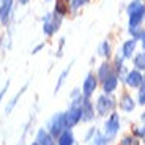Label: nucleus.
<instances>
[{
    "mask_svg": "<svg viewBox=\"0 0 145 145\" xmlns=\"http://www.w3.org/2000/svg\"><path fill=\"white\" fill-rule=\"evenodd\" d=\"M57 29H58L57 22H51V19L47 18L46 22H44V25H43V32L46 33V35H52V33H54Z\"/></svg>",
    "mask_w": 145,
    "mask_h": 145,
    "instance_id": "16",
    "label": "nucleus"
},
{
    "mask_svg": "<svg viewBox=\"0 0 145 145\" xmlns=\"http://www.w3.org/2000/svg\"><path fill=\"white\" fill-rule=\"evenodd\" d=\"M117 84H118V79H117L115 74H109L107 79L103 80V88H104L106 93H112L117 88Z\"/></svg>",
    "mask_w": 145,
    "mask_h": 145,
    "instance_id": "10",
    "label": "nucleus"
},
{
    "mask_svg": "<svg viewBox=\"0 0 145 145\" xmlns=\"http://www.w3.org/2000/svg\"><path fill=\"white\" fill-rule=\"evenodd\" d=\"M19 2H21L22 5H25V3H29V0H19Z\"/></svg>",
    "mask_w": 145,
    "mask_h": 145,
    "instance_id": "28",
    "label": "nucleus"
},
{
    "mask_svg": "<svg viewBox=\"0 0 145 145\" xmlns=\"http://www.w3.org/2000/svg\"><path fill=\"white\" fill-rule=\"evenodd\" d=\"M74 144V136H72V133L69 129L63 131L62 134H60V137H58V145H72Z\"/></svg>",
    "mask_w": 145,
    "mask_h": 145,
    "instance_id": "13",
    "label": "nucleus"
},
{
    "mask_svg": "<svg viewBox=\"0 0 145 145\" xmlns=\"http://www.w3.org/2000/svg\"><path fill=\"white\" fill-rule=\"evenodd\" d=\"M139 103H140V104H145V84L142 85L140 90H139Z\"/></svg>",
    "mask_w": 145,
    "mask_h": 145,
    "instance_id": "23",
    "label": "nucleus"
},
{
    "mask_svg": "<svg viewBox=\"0 0 145 145\" xmlns=\"http://www.w3.org/2000/svg\"><path fill=\"white\" fill-rule=\"evenodd\" d=\"M125 79H126V84L129 85V87H134V88L139 87V85L144 82V76H142L137 69H134V71H129V72L126 74V77H125Z\"/></svg>",
    "mask_w": 145,
    "mask_h": 145,
    "instance_id": "8",
    "label": "nucleus"
},
{
    "mask_svg": "<svg viewBox=\"0 0 145 145\" xmlns=\"http://www.w3.org/2000/svg\"><path fill=\"white\" fill-rule=\"evenodd\" d=\"M25 88H27V85H24V87L21 88V90L18 91V93L14 95V96H13V98L10 99V103H8V106H7V109H5V114H10L11 110H13V107H14L16 106V103L19 101V98H21L22 95H24V91H25Z\"/></svg>",
    "mask_w": 145,
    "mask_h": 145,
    "instance_id": "14",
    "label": "nucleus"
},
{
    "mask_svg": "<svg viewBox=\"0 0 145 145\" xmlns=\"http://www.w3.org/2000/svg\"><path fill=\"white\" fill-rule=\"evenodd\" d=\"M134 99L131 98L129 95H123V98L120 99V107L123 109L125 112H131V110H134Z\"/></svg>",
    "mask_w": 145,
    "mask_h": 145,
    "instance_id": "11",
    "label": "nucleus"
},
{
    "mask_svg": "<svg viewBox=\"0 0 145 145\" xmlns=\"http://www.w3.org/2000/svg\"><path fill=\"white\" fill-rule=\"evenodd\" d=\"M114 103L110 98H107L106 95H103V96H99L98 98V103H96V110H98L99 115H106V114L112 109Z\"/></svg>",
    "mask_w": 145,
    "mask_h": 145,
    "instance_id": "6",
    "label": "nucleus"
},
{
    "mask_svg": "<svg viewBox=\"0 0 145 145\" xmlns=\"http://www.w3.org/2000/svg\"><path fill=\"white\" fill-rule=\"evenodd\" d=\"M66 128V121H65V114H55L49 121V133L52 134V137H60L63 131Z\"/></svg>",
    "mask_w": 145,
    "mask_h": 145,
    "instance_id": "3",
    "label": "nucleus"
},
{
    "mask_svg": "<svg viewBox=\"0 0 145 145\" xmlns=\"http://www.w3.org/2000/svg\"><path fill=\"white\" fill-rule=\"evenodd\" d=\"M55 13L60 16L66 14V3L65 0H57V5H55Z\"/></svg>",
    "mask_w": 145,
    "mask_h": 145,
    "instance_id": "20",
    "label": "nucleus"
},
{
    "mask_svg": "<svg viewBox=\"0 0 145 145\" xmlns=\"http://www.w3.org/2000/svg\"><path fill=\"white\" fill-rule=\"evenodd\" d=\"M32 145H40V144H38V142H33V144Z\"/></svg>",
    "mask_w": 145,
    "mask_h": 145,
    "instance_id": "30",
    "label": "nucleus"
},
{
    "mask_svg": "<svg viewBox=\"0 0 145 145\" xmlns=\"http://www.w3.org/2000/svg\"><path fill=\"white\" fill-rule=\"evenodd\" d=\"M134 65L137 66L139 69H145V52H142V54L136 55V58H134Z\"/></svg>",
    "mask_w": 145,
    "mask_h": 145,
    "instance_id": "19",
    "label": "nucleus"
},
{
    "mask_svg": "<svg viewBox=\"0 0 145 145\" xmlns=\"http://www.w3.org/2000/svg\"><path fill=\"white\" fill-rule=\"evenodd\" d=\"M118 128H120V117H118V114L114 112L112 115L107 118V121H106V128H104L106 137H107V139L115 137V134H117V131H118Z\"/></svg>",
    "mask_w": 145,
    "mask_h": 145,
    "instance_id": "4",
    "label": "nucleus"
},
{
    "mask_svg": "<svg viewBox=\"0 0 145 145\" xmlns=\"http://www.w3.org/2000/svg\"><path fill=\"white\" fill-rule=\"evenodd\" d=\"M69 69H71V65H69L66 69H63V71H62V74H60V77H58V82H57V85H55V93H57V91L60 90V87L63 85V82H65V77H66V74L69 72Z\"/></svg>",
    "mask_w": 145,
    "mask_h": 145,
    "instance_id": "18",
    "label": "nucleus"
},
{
    "mask_svg": "<svg viewBox=\"0 0 145 145\" xmlns=\"http://www.w3.org/2000/svg\"><path fill=\"white\" fill-rule=\"evenodd\" d=\"M140 38H142V44H144V47H145V32L142 33V36H140Z\"/></svg>",
    "mask_w": 145,
    "mask_h": 145,
    "instance_id": "27",
    "label": "nucleus"
},
{
    "mask_svg": "<svg viewBox=\"0 0 145 145\" xmlns=\"http://www.w3.org/2000/svg\"><path fill=\"white\" fill-rule=\"evenodd\" d=\"M11 7H13V0H3V3H2V7H0V19H2L3 22L8 21Z\"/></svg>",
    "mask_w": 145,
    "mask_h": 145,
    "instance_id": "12",
    "label": "nucleus"
},
{
    "mask_svg": "<svg viewBox=\"0 0 145 145\" xmlns=\"http://www.w3.org/2000/svg\"><path fill=\"white\" fill-rule=\"evenodd\" d=\"M109 74H110V66H109L107 63H103L101 68H99V71H98V77L101 80H106Z\"/></svg>",
    "mask_w": 145,
    "mask_h": 145,
    "instance_id": "17",
    "label": "nucleus"
},
{
    "mask_svg": "<svg viewBox=\"0 0 145 145\" xmlns=\"http://www.w3.org/2000/svg\"><path fill=\"white\" fill-rule=\"evenodd\" d=\"M96 84H98V80H96V77L93 76V74H88L87 77H85V80H84V87H82V93L84 96H90L91 93L95 91V88H96Z\"/></svg>",
    "mask_w": 145,
    "mask_h": 145,
    "instance_id": "7",
    "label": "nucleus"
},
{
    "mask_svg": "<svg viewBox=\"0 0 145 145\" xmlns=\"http://www.w3.org/2000/svg\"><path fill=\"white\" fill-rule=\"evenodd\" d=\"M136 134L140 136V137H145V126H142V129H136Z\"/></svg>",
    "mask_w": 145,
    "mask_h": 145,
    "instance_id": "25",
    "label": "nucleus"
},
{
    "mask_svg": "<svg viewBox=\"0 0 145 145\" xmlns=\"http://www.w3.org/2000/svg\"><path fill=\"white\" fill-rule=\"evenodd\" d=\"M80 99L82 96L77 99H74V103L71 104L69 110L65 114V121H66V128H72L76 126L79 123L80 120H82V110H80Z\"/></svg>",
    "mask_w": 145,
    "mask_h": 145,
    "instance_id": "1",
    "label": "nucleus"
},
{
    "mask_svg": "<svg viewBox=\"0 0 145 145\" xmlns=\"http://www.w3.org/2000/svg\"><path fill=\"white\" fill-rule=\"evenodd\" d=\"M84 3H87V0H71V7L76 10V8H79L80 5H84Z\"/></svg>",
    "mask_w": 145,
    "mask_h": 145,
    "instance_id": "24",
    "label": "nucleus"
},
{
    "mask_svg": "<svg viewBox=\"0 0 145 145\" xmlns=\"http://www.w3.org/2000/svg\"><path fill=\"white\" fill-rule=\"evenodd\" d=\"M36 142L40 145H54V137H52L51 133H47L46 129H38L36 133Z\"/></svg>",
    "mask_w": 145,
    "mask_h": 145,
    "instance_id": "9",
    "label": "nucleus"
},
{
    "mask_svg": "<svg viewBox=\"0 0 145 145\" xmlns=\"http://www.w3.org/2000/svg\"><path fill=\"white\" fill-rule=\"evenodd\" d=\"M136 49V40H128L126 43L123 44V49H121V52H123V57H131L133 55V52H134Z\"/></svg>",
    "mask_w": 145,
    "mask_h": 145,
    "instance_id": "15",
    "label": "nucleus"
},
{
    "mask_svg": "<svg viewBox=\"0 0 145 145\" xmlns=\"http://www.w3.org/2000/svg\"><path fill=\"white\" fill-rule=\"evenodd\" d=\"M80 110H82V121H90L93 118V115H95L93 104L90 103V99L87 96L80 99Z\"/></svg>",
    "mask_w": 145,
    "mask_h": 145,
    "instance_id": "5",
    "label": "nucleus"
},
{
    "mask_svg": "<svg viewBox=\"0 0 145 145\" xmlns=\"http://www.w3.org/2000/svg\"><path fill=\"white\" fill-rule=\"evenodd\" d=\"M120 145H139V140L136 137H125L120 142Z\"/></svg>",
    "mask_w": 145,
    "mask_h": 145,
    "instance_id": "21",
    "label": "nucleus"
},
{
    "mask_svg": "<svg viewBox=\"0 0 145 145\" xmlns=\"http://www.w3.org/2000/svg\"><path fill=\"white\" fill-rule=\"evenodd\" d=\"M128 14H129V25L137 27L139 22L142 21V18H144V14H145V7L139 2V0H134V2L128 7Z\"/></svg>",
    "mask_w": 145,
    "mask_h": 145,
    "instance_id": "2",
    "label": "nucleus"
},
{
    "mask_svg": "<svg viewBox=\"0 0 145 145\" xmlns=\"http://www.w3.org/2000/svg\"><path fill=\"white\" fill-rule=\"evenodd\" d=\"M8 85H10V82H7V85H5V88L2 90V93H0V101H2V98H3V95H5V91L8 90Z\"/></svg>",
    "mask_w": 145,
    "mask_h": 145,
    "instance_id": "26",
    "label": "nucleus"
},
{
    "mask_svg": "<svg viewBox=\"0 0 145 145\" xmlns=\"http://www.w3.org/2000/svg\"><path fill=\"white\" fill-rule=\"evenodd\" d=\"M99 54H101V55H109V54H110V46H109V43H107V41H104V43L101 44Z\"/></svg>",
    "mask_w": 145,
    "mask_h": 145,
    "instance_id": "22",
    "label": "nucleus"
},
{
    "mask_svg": "<svg viewBox=\"0 0 145 145\" xmlns=\"http://www.w3.org/2000/svg\"><path fill=\"white\" fill-rule=\"evenodd\" d=\"M142 120H144V121H145V112L142 114Z\"/></svg>",
    "mask_w": 145,
    "mask_h": 145,
    "instance_id": "29",
    "label": "nucleus"
}]
</instances>
